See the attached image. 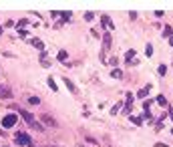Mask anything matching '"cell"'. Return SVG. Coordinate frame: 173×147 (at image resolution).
Segmentation results:
<instances>
[{"label":"cell","instance_id":"1","mask_svg":"<svg viewBox=\"0 0 173 147\" xmlns=\"http://www.w3.org/2000/svg\"><path fill=\"white\" fill-rule=\"evenodd\" d=\"M16 119H18V117H16L14 113H8V115H6V117L2 119V127H4V129L14 127V125H16Z\"/></svg>","mask_w":173,"mask_h":147},{"label":"cell","instance_id":"28","mask_svg":"<svg viewBox=\"0 0 173 147\" xmlns=\"http://www.w3.org/2000/svg\"><path fill=\"white\" fill-rule=\"evenodd\" d=\"M6 147H8V145H6Z\"/></svg>","mask_w":173,"mask_h":147},{"label":"cell","instance_id":"21","mask_svg":"<svg viewBox=\"0 0 173 147\" xmlns=\"http://www.w3.org/2000/svg\"><path fill=\"white\" fill-rule=\"evenodd\" d=\"M119 109H121V103H117V105H115V107L111 109V113H113V115H117V113H119Z\"/></svg>","mask_w":173,"mask_h":147},{"label":"cell","instance_id":"15","mask_svg":"<svg viewBox=\"0 0 173 147\" xmlns=\"http://www.w3.org/2000/svg\"><path fill=\"white\" fill-rule=\"evenodd\" d=\"M131 121H133L135 125H141V123H143V117H135V115H131Z\"/></svg>","mask_w":173,"mask_h":147},{"label":"cell","instance_id":"9","mask_svg":"<svg viewBox=\"0 0 173 147\" xmlns=\"http://www.w3.org/2000/svg\"><path fill=\"white\" fill-rule=\"evenodd\" d=\"M0 99H12V93H10L8 89H2L0 91Z\"/></svg>","mask_w":173,"mask_h":147},{"label":"cell","instance_id":"27","mask_svg":"<svg viewBox=\"0 0 173 147\" xmlns=\"http://www.w3.org/2000/svg\"><path fill=\"white\" fill-rule=\"evenodd\" d=\"M171 133H173V129H171Z\"/></svg>","mask_w":173,"mask_h":147},{"label":"cell","instance_id":"23","mask_svg":"<svg viewBox=\"0 0 173 147\" xmlns=\"http://www.w3.org/2000/svg\"><path fill=\"white\" fill-rule=\"evenodd\" d=\"M95 18V14H93V12H85V20H93Z\"/></svg>","mask_w":173,"mask_h":147},{"label":"cell","instance_id":"6","mask_svg":"<svg viewBox=\"0 0 173 147\" xmlns=\"http://www.w3.org/2000/svg\"><path fill=\"white\" fill-rule=\"evenodd\" d=\"M30 42H32V46H34V49H39V50H42V49H44V42H42L40 39H32Z\"/></svg>","mask_w":173,"mask_h":147},{"label":"cell","instance_id":"7","mask_svg":"<svg viewBox=\"0 0 173 147\" xmlns=\"http://www.w3.org/2000/svg\"><path fill=\"white\" fill-rule=\"evenodd\" d=\"M135 54H137V53H135L133 49H131V50H127V53H125V61H127V64H131V63H133V57H135Z\"/></svg>","mask_w":173,"mask_h":147},{"label":"cell","instance_id":"24","mask_svg":"<svg viewBox=\"0 0 173 147\" xmlns=\"http://www.w3.org/2000/svg\"><path fill=\"white\" fill-rule=\"evenodd\" d=\"M169 117H171V121H173V109H171V111H169Z\"/></svg>","mask_w":173,"mask_h":147},{"label":"cell","instance_id":"26","mask_svg":"<svg viewBox=\"0 0 173 147\" xmlns=\"http://www.w3.org/2000/svg\"><path fill=\"white\" fill-rule=\"evenodd\" d=\"M0 32H2V28H0Z\"/></svg>","mask_w":173,"mask_h":147},{"label":"cell","instance_id":"18","mask_svg":"<svg viewBox=\"0 0 173 147\" xmlns=\"http://www.w3.org/2000/svg\"><path fill=\"white\" fill-rule=\"evenodd\" d=\"M58 61H63V63H67V53H64V50H61V53H58Z\"/></svg>","mask_w":173,"mask_h":147},{"label":"cell","instance_id":"22","mask_svg":"<svg viewBox=\"0 0 173 147\" xmlns=\"http://www.w3.org/2000/svg\"><path fill=\"white\" fill-rule=\"evenodd\" d=\"M165 73H167V67H165V64H161V67H159V75H161V77H163Z\"/></svg>","mask_w":173,"mask_h":147},{"label":"cell","instance_id":"5","mask_svg":"<svg viewBox=\"0 0 173 147\" xmlns=\"http://www.w3.org/2000/svg\"><path fill=\"white\" fill-rule=\"evenodd\" d=\"M40 121H42V123H46V125H50V127H54V125H57V121H54V119L50 117V115H42V117H40Z\"/></svg>","mask_w":173,"mask_h":147},{"label":"cell","instance_id":"14","mask_svg":"<svg viewBox=\"0 0 173 147\" xmlns=\"http://www.w3.org/2000/svg\"><path fill=\"white\" fill-rule=\"evenodd\" d=\"M157 103L161 105V107H167V99H165L163 95H159V97H157Z\"/></svg>","mask_w":173,"mask_h":147},{"label":"cell","instance_id":"17","mask_svg":"<svg viewBox=\"0 0 173 147\" xmlns=\"http://www.w3.org/2000/svg\"><path fill=\"white\" fill-rule=\"evenodd\" d=\"M171 35H173L171 26H165V30H163V36H169V39H171Z\"/></svg>","mask_w":173,"mask_h":147},{"label":"cell","instance_id":"25","mask_svg":"<svg viewBox=\"0 0 173 147\" xmlns=\"http://www.w3.org/2000/svg\"><path fill=\"white\" fill-rule=\"evenodd\" d=\"M169 44H171V46H173V36H171V39H169Z\"/></svg>","mask_w":173,"mask_h":147},{"label":"cell","instance_id":"20","mask_svg":"<svg viewBox=\"0 0 173 147\" xmlns=\"http://www.w3.org/2000/svg\"><path fill=\"white\" fill-rule=\"evenodd\" d=\"M145 54H147V57H151V54H153V46H151V44H147V49H145Z\"/></svg>","mask_w":173,"mask_h":147},{"label":"cell","instance_id":"13","mask_svg":"<svg viewBox=\"0 0 173 147\" xmlns=\"http://www.w3.org/2000/svg\"><path fill=\"white\" fill-rule=\"evenodd\" d=\"M111 77H113V79H121V77H123V71H121V69H115L113 73H111Z\"/></svg>","mask_w":173,"mask_h":147},{"label":"cell","instance_id":"8","mask_svg":"<svg viewBox=\"0 0 173 147\" xmlns=\"http://www.w3.org/2000/svg\"><path fill=\"white\" fill-rule=\"evenodd\" d=\"M103 42H105V49H111V35H109V32L103 35Z\"/></svg>","mask_w":173,"mask_h":147},{"label":"cell","instance_id":"19","mask_svg":"<svg viewBox=\"0 0 173 147\" xmlns=\"http://www.w3.org/2000/svg\"><path fill=\"white\" fill-rule=\"evenodd\" d=\"M28 103H30V105H39V103H40V99H39V97H30V99H28Z\"/></svg>","mask_w":173,"mask_h":147},{"label":"cell","instance_id":"16","mask_svg":"<svg viewBox=\"0 0 173 147\" xmlns=\"http://www.w3.org/2000/svg\"><path fill=\"white\" fill-rule=\"evenodd\" d=\"M71 12H61V18H63V22H67V20H71Z\"/></svg>","mask_w":173,"mask_h":147},{"label":"cell","instance_id":"29","mask_svg":"<svg viewBox=\"0 0 173 147\" xmlns=\"http://www.w3.org/2000/svg\"><path fill=\"white\" fill-rule=\"evenodd\" d=\"M53 147H54V145H53Z\"/></svg>","mask_w":173,"mask_h":147},{"label":"cell","instance_id":"3","mask_svg":"<svg viewBox=\"0 0 173 147\" xmlns=\"http://www.w3.org/2000/svg\"><path fill=\"white\" fill-rule=\"evenodd\" d=\"M20 115H22V119L28 123L30 127H34V125H36V121H34V117H32V113H28V111H24V109H20Z\"/></svg>","mask_w":173,"mask_h":147},{"label":"cell","instance_id":"10","mask_svg":"<svg viewBox=\"0 0 173 147\" xmlns=\"http://www.w3.org/2000/svg\"><path fill=\"white\" fill-rule=\"evenodd\" d=\"M46 83H48V87H50V89H53V91H54V93H58V85H57V83H54V79H48V81H46Z\"/></svg>","mask_w":173,"mask_h":147},{"label":"cell","instance_id":"11","mask_svg":"<svg viewBox=\"0 0 173 147\" xmlns=\"http://www.w3.org/2000/svg\"><path fill=\"white\" fill-rule=\"evenodd\" d=\"M64 85L68 87V91H71V93H75V91H77V89H75V85L71 83V79H67V77H64Z\"/></svg>","mask_w":173,"mask_h":147},{"label":"cell","instance_id":"2","mask_svg":"<svg viewBox=\"0 0 173 147\" xmlns=\"http://www.w3.org/2000/svg\"><path fill=\"white\" fill-rule=\"evenodd\" d=\"M14 141H16V145H24L26 147V145H30V135L28 133H18Z\"/></svg>","mask_w":173,"mask_h":147},{"label":"cell","instance_id":"12","mask_svg":"<svg viewBox=\"0 0 173 147\" xmlns=\"http://www.w3.org/2000/svg\"><path fill=\"white\" fill-rule=\"evenodd\" d=\"M147 93H149V87H145V89H141L139 93H137V97H139V99H145V97H147Z\"/></svg>","mask_w":173,"mask_h":147},{"label":"cell","instance_id":"4","mask_svg":"<svg viewBox=\"0 0 173 147\" xmlns=\"http://www.w3.org/2000/svg\"><path fill=\"white\" fill-rule=\"evenodd\" d=\"M133 93H127V105H125V113H131V109H133Z\"/></svg>","mask_w":173,"mask_h":147}]
</instances>
